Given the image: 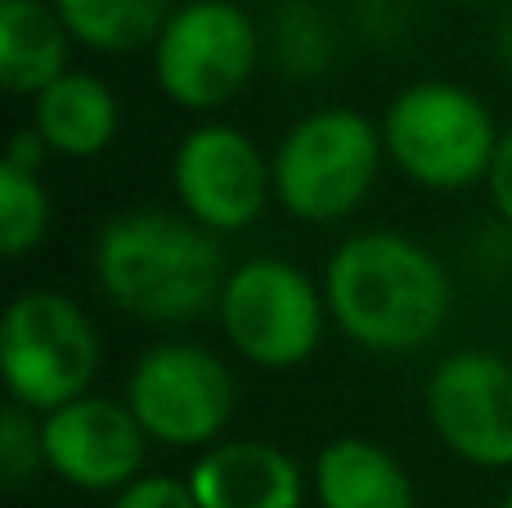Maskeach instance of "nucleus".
<instances>
[{
  "label": "nucleus",
  "instance_id": "f257e3e1",
  "mask_svg": "<svg viewBox=\"0 0 512 508\" xmlns=\"http://www.w3.org/2000/svg\"><path fill=\"white\" fill-rule=\"evenodd\" d=\"M328 320L373 356H409L441 338L454 311V279L427 243L400 230H360L324 266Z\"/></svg>",
  "mask_w": 512,
  "mask_h": 508
},
{
  "label": "nucleus",
  "instance_id": "f03ea898",
  "mask_svg": "<svg viewBox=\"0 0 512 508\" xmlns=\"http://www.w3.org/2000/svg\"><path fill=\"white\" fill-rule=\"evenodd\" d=\"M95 288L144 324H194L216 311L230 279L221 234L189 212L131 207L99 225L90 248Z\"/></svg>",
  "mask_w": 512,
  "mask_h": 508
},
{
  "label": "nucleus",
  "instance_id": "7ed1b4c3",
  "mask_svg": "<svg viewBox=\"0 0 512 508\" xmlns=\"http://www.w3.org/2000/svg\"><path fill=\"white\" fill-rule=\"evenodd\" d=\"M387 162L382 126L360 108L328 104L297 117L270 153L274 203L301 225H337L360 212Z\"/></svg>",
  "mask_w": 512,
  "mask_h": 508
},
{
  "label": "nucleus",
  "instance_id": "20e7f679",
  "mask_svg": "<svg viewBox=\"0 0 512 508\" xmlns=\"http://www.w3.org/2000/svg\"><path fill=\"white\" fill-rule=\"evenodd\" d=\"M378 126L387 162L409 185L432 194H463L472 185H486L495 144L504 135L477 90L445 77L396 90Z\"/></svg>",
  "mask_w": 512,
  "mask_h": 508
},
{
  "label": "nucleus",
  "instance_id": "39448f33",
  "mask_svg": "<svg viewBox=\"0 0 512 508\" xmlns=\"http://www.w3.org/2000/svg\"><path fill=\"white\" fill-rule=\"evenodd\" d=\"M104 342L86 306L59 288H27L0 320V374L9 401L36 414L77 401L95 387Z\"/></svg>",
  "mask_w": 512,
  "mask_h": 508
},
{
  "label": "nucleus",
  "instance_id": "423d86ee",
  "mask_svg": "<svg viewBox=\"0 0 512 508\" xmlns=\"http://www.w3.org/2000/svg\"><path fill=\"white\" fill-rule=\"evenodd\" d=\"M149 50L162 95L185 113H212L252 86L265 32L239 0H185Z\"/></svg>",
  "mask_w": 512,
  "mask_h": 508
},
{
  "label": "nucleus",
  "instance_id": "0eeeda50",
  "mask_svg": "<svg viewBox=\"0 0 512 508\" xmlns=\"http://www.w3.org/2000/svg\"><path fill=\"white\" fill-rule=\"evenodd\" d=\"M216 320L239 360L265 374L306 365L324 342V324H333L324 284L283 257H248L230 266Z\"/></svg>",
  "mask_w": 512,
  "mask_h": 508
},
{
  "label": "nucleus",
  "instance_id": "6e6552de",
  "mask_svg": "<svg viewBox=\"0 0 512 508\" xmlns=\"http://www.w3.org/2000/svg\"><path fill=\"white\" fill-rule=\"evenodd\" d=\"M126 405L158 446L207 450L225 437L239 410L234 369L203 342L167 338L135 356L126 374Z\"/></svg>",
  "mask_w": 512,
  "mask_h": 508
},
{
  "label": "nucleus",
  "instance_id": "1a4fd4ad",
  "mask_svg": "<svg viewBox=\"0 0 512 508\" xmlns=\"http://www.w3.org/2000/svg\"><path fill=\"white\" fill-rule=\"evenodd\" d=\"M171 189L180 212L225 239L261 221L274 198V171L243 126L198 122L171 153Z\"/></svg>",
  "mask_w": 512,
  "mask_h": 508
},
{
  "label": "nucleus",
  "instance_id": "9d476101",
  "mask_svg": "<svg viewBox=\"0 0 512 508\" xmlns=\"http://www.w3.org/2000/svg\"><path fill=\"white\" fill-rule=\"evenodd\" d=\"M423 410L454 459L512 468V365L490 347H459L432 365Z\"/></svg>",
  "mask_w": 512,
  "mask_h": 508
},
{
  "label": "nucleus",
  "instance_id": "9b49d317",
  "mask_svg": "<svg viewBox=\"0 0 512 508\" xmlns=\"http://www.w3.org/2000/svg\"><path fill=\"white\" fill-rule=\"evenodd\" d=\"M41 437L45 473L90 495H117L135 477H144V459L153 446V437L135 419L126 396L113 401L99 392H86L59 410L41 414Z\"/></svg>",
  "mask_w": 512,
  "mask_h": 508
},
{
  "label": "nucleus",
  "instance_id": "f8f14e48",
  "mask_svg": "<svg viewBox=\"0 0 512 508\" xmlns=\"http://www.w3.org/2000/svg\"><path fill=\"white\" fill-rule=\"evenodd\" d=\"M198 508H301L306 477L283 446L261 437H221L189 468Z\"/></svg>",
  "mask_w": 512,
  "mask_h": 508
},
{
  "label": "nucleus",
  "instance_id": "ddd939ff",
  "mask_svg": "<svg viewBox=\"0 0 512 508\" xmlns=\"http://www.w3.org/2000/svg\"><path fill=\"white\" fill-rule=\"evenodd\" d=\"M32 126L50 144V153L90 162L113 149L117 131H122V104L104 77L68 68L32 99Z\"/></svg>",
  "mask_w": 512,
  "mask_h": 508
},
{
  "label": "nucleus",
  "instance_id": "4468645a",
  "mask_svg": "<svg viewBox=\"0 0 512 508\" xmlns=\"http://www.w3.org/2000/svg\"><path fill=\"white\" fill-rule=\"evenodd\" d=\"M319 508H418L414 477L369 437H333L310 468Z\"/></svg>",
  "mask_w": 512,
  "mask_h": 508
},
{
  "label": "nucleus",
  "instance_id": "2eb2a0df",
  "mask_svg": "<svg viewBox=\"0 0 512 508\" xmlns=\"http://www.w3.org/2000/svg\"><path fill=\"white\" fill-rule=\"evenodd\" d=\"M77 36L59 18L54 0H0V86L36 99L72 68Z\"/></svg>",
  "mask_w": 512,
  "mask_h": 508
},
{
  "label": "nucleus",
  "instance_id": "dca6fc26",
  "mask_svg": "<svg viewBox=\"0 0 512 508\" xmlns=\"http://www.w3.org/2000/svg\"><path fill=\"white\" fill-rule=\"evenodd\" d=\"M77 45L95 54H135L158 41L176 0H54Z\"/></svg>",
  "mask_w": 512,
  "mask_h": 508
},
{
  "label": "nucleus",
  "instance_id": "f3484780",
  "mask_svg": "<svg viewBox=\"0 0 512 508\" xmlns=\"http://www.w3.org/2000/svg\"><path fill=\"white\" fill-rule=\"evenodd\" d=\"M265 50L288 81H315L337 59V27L319 0H279Z\"/></svg>",
  "mask_w": 512,
  "mask_h": 508
},
{
  "label": "nucleus",
  "instance_id": "a211bd4d",
  "mask_svg": "<svg viewBox=\"0 0 512 508\" xmlns=\"http://www.w3.org/2000/svg\"><path fill=\"white\" fill-rule=\"evenodd\" d=\"M54 221V203L41 185V171L5 162L0 167V252L9 261L41 248Z\"/></svg>",
  "mask_w": 512,
  "mask_h": 508
},
{
  "label": "nucleus",
  "instance_id": "6ab92c4d",
  "mask_svg": "<svg viewBox=\"0 0 512 508\" xmlns=\"http://www.w3.org/2000/svg\"><path fill=\"white\" fill-rule=\"evenodd\" d=\"M45 468V437L41 414L9 401L0 414V477L5 486H27Z\"/></svg>",
  "mask_w": 512,
  "mask_h": 508
},
{
  "label": "nucleus",
  "instance_id": "aec40b11",
  "mask_svg": "<svg viewBox=\"0 0 512 508\" xmlns=\"http://www.w3.org/2000/svg\"><path fill=\"white\" fill-rule=\"evenodd\" d=\"M108 508H198V500L189 491V477L144 473L131 486H122Z\"/></svg>",
  "mask_w": 512,
  "mask_h": 508
},
{
  "label": "nucleus",
  "instance_id": "412c9836",
  "mask_svg": "<svg viewBox=\"0 0 512 508\" xmlns=\"http://www.w3.org/2000/svg\"><path fill=\"white\" fill-rule=\"evenodd\" d=\"M486 198L499 221L512 225V126L495 144V158H490V171H486Z\"/></svg>",
  "mask_w": 512,
  "mask_h": 508
},
{
  "label": "nucleus",
  "instance_id": "4be33fe9",
  "mask_svg": "<svg viewBox=\"0 0 512 508\" xmlns=\"http://www.w3.org/2000/svg\"><path fill=\"white\" fill-rule=\"evenodd\" d=\"M45 153H50V144L41 140V131H36V126H23V131L9 140L5 162H14V167H27V171H41Z\"/></svg>",
  "mask_w": 512,
  "mask_h": 508
},
{
  "label": "nucleus",
  "instance_id": "5701e85b",
  "mask_svg": "<svg viewBox=\"0 0 512 508\" xmlns=\"http://www.w3.org/2000/svg\"><path fill=\"white\" fill-rule=\"evenodd\" d=\"M495 54H499V63L512 72V14L499 23V32H495Z\"/></svg>",
  "mask_w": 512,
  "mask_h": 508
},
{
  "label": "nucleus",
  "instance_id": "b1692460",
  "mask_svg": "<svg viewBox=\"0 0 512 508\" xmlns=\"http://www.w3.org/2000/svg\"><path fill=\"white\" fill-rule=\"evenodd\" d=\"M499 508H512V491L504 495V500H499Z\"/></svg>",
  "mask_w": 512,
  "mask_h": 508
},
{
  "label": "nucleus",
  "instance_id": "393cba45",
  "mask_svg": "<svg viewBox=\"0 0 512 508\" xmlns=\"http://www.w3.org/2000/svg\"><path fill=\"white\" fill-rule=\"evenodd\" d=\"M472 5H477V0H472Z\"/></svg>",
  "mask_w": 512,
  "mask_h": 508
}]
</instances>
